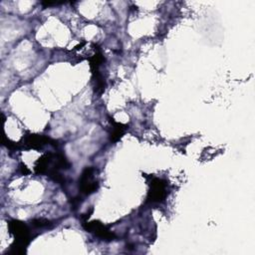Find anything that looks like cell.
<instances>
[{"label": "cell", "mask_w": 255, "mask_h": 255, "mask_svg": "<svg viewBox=\"0 0 255 255\" xmlns=\"http://www.w3.org/2000/svg\"><path fill=\"white\" fill-rule=\"evenodd\" d=\"M96 169L93 167H87L82 175H81V179H80V188L82 190L83 193L89 195L93 192H95L98 188V181L96 179Z\"/></svg>", "instance_id": "1"}, {"label": "cell", "mask_w": 255, "mask_h": 255, "mask_svg": "<svg viewBox=\"0 0 255 255\" xmlns=\"http://www.w3.org/2000/svg\"><path fill=\"white\" fill-rule=\"evenodd\" d=\"M10 232L14 234L17 243L20 244L22 247L27 245L29 242V230L27 226L19 221H11L9 223Z\"/></svg>", "instance_id": "2"}, {"label": "cell", "mask_w": 255, "mask_h": 255, "mask_svg": "<svg viewBox=\"0 0 255 255\" xmlns=\"http://www.w3.org/2000/svg\"><path fill=\"white\" fill-rule=\"evenodd\" d=\"M165 184L160 179H155L151 183V189L149 191L148 198L152 202H159L165 197Z\"/></svg>", "instance_id": "3"}, {"label": "cell", "mask_w": 255, "mask_h": 255, "mask_svg": "<svg viewBox=\"0 0 255 255\" xmlns=\"http://www.w3.org/2000/svg\"><path fill=\"white\" fill-rule=\"evenodd\" d=\"M88 229L94 231L95 234H97L98 236H101L102 238H105V239H111L113 237V234L111 232H109L106 229V227L99 222H92L91 224L88 225Z\"/></svg>", "instance_id": "4"}]
</instances>
